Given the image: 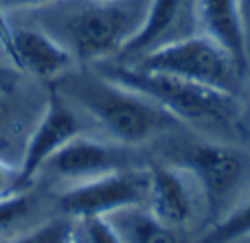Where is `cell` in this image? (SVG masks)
I'll return each instance as SVG.
<instances>
[{
    "mask_svg": "<svg viewBox=\"0 0 250 243\" xmlns=\"http://www.w3.org/2000/svg\"><path fill=\"white\" fill-rule=\"evenodd\" d=\"M151 0H57L42 29L82 61H110L141 29Z\"/></svg>",
    "mask_w": 250,
    "mask_h": 243,
    "instance_id": "6da1fadb",
    "label": "cell"
},
{
    "mask_svg": "<svg viewBox=\"0 0 250 243\" xmlns=\"http://www.w3.org/2000/svg\"><path fill=\"white\" fill-rule=\"evenodd\" d=\"M55 81V90L99 123L119 145H141L178 127L176 118L154 99L101 73H64Z\"/></svg>",
    "mask_w": 250,
    "mask_h": 243,
    "instance_id": "7a4b0ae2",
    "label": "cell"
},
{
    "mask_svg": "<svg viewBox=\"0 0 250 243\" xmlns=\"http://www.w3.org/2000/svg\"><path fill=\"white\" fill-rule=\"evenodd\" d=\"M99 73L154 99L178 123H187L220 138L239 136L242 131V103L233 92L187 81L173 75L127 66L121 61H101Z\"/></svg>",
    "mask_w": 250,
    "mask_h": 243,
    "instance_id": "3957f363",
    "label": "cell"
},
{
    "mask_svg": "<svg viewBox=\"0 0 250 243\" xmlns=\"http://www.w3.org/2000/svg\"><path fill=\"white\" fill-rule=\"evenodd\" d=\"M127 66L173 75L233 94H237L239 79L244 73V68L229 55V51H224L215 39L204 33H191L180 39H173L151 55L143 57L141 61Z\"/></svg>",
    "mask_w": 250,
    "mask_h": 243,
    "instance_id": "277c9868",
    "label": "cell"
},
{
    "mask_svg": "<svg viewBox=\"0 0 250 243\" xmlns=\"http://www.w3.org/2000/svg\"><path fill=\"white\" fill-rule=\"evenodd\" d=\"M173 165L193 175L204 208L211 217H224L233 210L248 175V158L226 143H200L185 149Z\"/></svg>",
    "mask_w": 250,
    "mask_h": 243,
    "instance_id": "5b68a950",
    "label": "cell"
},
{
    "mask_svg": "<svg viewBox=\"0 0 250 243\" xmlns=\"http://www.w3.org/2000/svg\"><path fill=\"white\" fill-rule=\"evenodd\" d=\"M147 195L149 169L129 167L73 184L60 197V208L73 219L108 217L127 206H147Z\"/></svg>",
    "mask_w": 250,
    "mask_h": 243,
    "instance_id": "8992f818",
    "label": "cell"
},
{
    "mask_svg": "<svg viewBox=\"0 0 250 243\" xmlns=\"http://www.w3.org/2000/svg\"><path fill=\"white\" fill-rule=\"evenodd\" d=\"M129 167L134 165L127 145L101 143V140H92L79 134L77 138L66 143L55 156L48 158L40 173H51L53 178L79 184L112 173V171L129 169Z\"/></svg>",
    "mask_w": 250,
    "mask_h": 243,
    "instance_id": "52a82bcc",
    "label": "cell"
},
{
    "mask_svg": "<svg viewBox=\"0 0 250 243\" xmlns=\"http://www.w3.org/2000/svg\"><path fill=\"white\" fill-rule=\"evenodd\" d=\"M79 134H82V121H79L77 112L73 110L70 101H66L53 88L44 114L40 116L33 134L26 140L20 165L22 182L29 187L35 175L40 173V169L48 162V158L55 156L66 143L77 138Z\"/></svg>",
    "mask_w": 250,
    "mask_h": 243,
    "instance_id": "ba28073f",
    "label": "cell"
},
{
    "mask_svg": "<svg viewBox=\"0 0 250 243\" xmlns=\"http://www.w3.org/2000/svg\"><path fill=\"white\" fill-rule=\"evenodd\" d=\"M198 202H202V195L189 171L178 165H158L149 169L147 208L160 222L171 228L189 226L198 215Z\"/></svg>",
    "mask_w": 250,
    "mask_h": 243,
    "instance_id": "9c48e42d",
    "label": "cell"
},
{
    "mask_svg": "<svg viewBox=\"0 0 250 243\" xmlns=\"http://www.w3.org/2000/svg\"><path fill=\"white\" fill-rule=\"evenodd\" d=\"M187 18H195L193 0H151L141 29L119 53L117 61L136 64L165 44L191 35V31L185 29Z\"/></svg>",
    "mask_w": 250,
    "mask_h": 243,
    "instance_id": "30bf717a",
    "label": "cell"
},
{
    "mask_svg": "<svg viewBox=\"0 0 250 243\" xmlns=\"http://www.w3.org/2000/svg\"><path fill=\"white\" fill-rule=\"evenodd\" d=\"M13 64L20 70L38 79L55 81L68 73L73 55L62 46L42 26H18L9 31V42L4 46Z\"/></svg>",
    "mask_w": 250,
    "mask_h": 243,
    "instance_id": "8fae6325",
    "label": "cell"
},
{
    "mask_svg": "<svg viewBox=\"0 0 250 243\" xmlns=\"http://www.w3.org/2000/svg\"><path fill=\"white\" fill-rule=\"evenodd\" d=\"M193 4L200 31L229 51V55L246 70L248 37L242 0H193Z\"/></svg>",
    "mask_w": 250,
    "mask_h": 243,
    "instance_id": "7c38bea8",
    "label": "cell"
},
{
    "mask_svg": "<svg viewBox=\"0 0 250 243\" xmlns=\"http://www.w3.org/2000/svg\"><path fill=\"white\" fill-rule=\"evenodd\" d=\"M121 243H185L180 228L160 222L147 206H127L108 215Z\"/></svg>",
    "mask_w": 250,
    "mask_h": 243,
    "instance_id": "4fadbf2b",
    "label": "cell"
},
{
    "mask_svg": "<svg viewBox=\"0 0 250 243\" xmlns=\"http://www.w3.org/2000/svg\"><path fill=\"white\" fill-rule=\"evenodd\" d=\"M250 237V197L244 204L235 206L230 213L217 219L198 243H233Z\"/></svg>",
    "mask_w": 250,
    "mask_h": 243,
    "instance_id": "5bb4252c",
    "label": "cell"
},
{
    "mask_svg": "<svg viewBox=\"0 0 250 243\" xmlns=\"http://www.w3.org/2000/svg\"><path fill=\"white\" fill-rule=\"evenodd\" d=\"M11 243H77V226L73 217L64 215L16 237Z\"/></svg>",
    "mask_w": 250,
    "mask_h": 243,
    "instance_id": "9a60e30c",
    "label": "cell"
},
{
    "mask_svg": "<svg viewBox=\"0 0 250 243\" xmlns=\"http://www.w3.org/2000/svg\"><path fill=\"white\" fill-rule=\"evenodd\" d=\"M29 208H31V197L26 195V191H20L16 195H9L4 200H0V230L20 222L29 213Z\"/></svg>",
    "mask_w": 250,
    "mask_h": 243,
    "instance_id": "2e32d148",
    "label": "cell"
},
{
    "mask_svg": "<svg viewBox=\"0 0 250 243\" xmlns=\"http://www.w3.org/2000/svg\"><path fill=\"white\" fill-rule=\"evenodd\" d=\"M79 222L83 226L86 243H121V237L108 217H86Z\"/></svg>",
    "mask_w": 250,
    "mask_h": 243,
    "instance_id": "e0dca14e",
    "label": "cell"
},
{
    "mask_svg": "<svg viewBox=\"0 0 250 243\" xmlns=\"http://www.w3.org/2000/svg\"><path fill=\"white\" fill-rule=\"evenodd\" d=\"M26 184L22 182V175H20V167H13L9 165L7 160L0 158V200L9 195H16V193L24 191Z\"/></svg>",
    "mask_w": 250,
    "mask_h": 243,
    "instance_id": "ac0fdd59",
    "label": "cell"
},
{
    "mask_svg": "<svg viewBox=\"0 0 250 243\" xmlns=\"http://www.w3.org/2000/svg\"><path fill=\"white\" fill-rule=\"evenodd\" d=\"M57 2V0H0V39L2 44L7 46L9 42V26L7 22L2 20V11H11V9H42V7H48V4Z\"/></svg>",
    "mask_w": 250,
    "mask_h": 243,
    "instance_id": "d6986e66",
    "label": "cell"
},
{
    "mask_svg": "<svg viewBox=\"0 0 250 243\" xmlns=\"http://www.w3.org/2000/svg\"><path fill=\"white\" fill-rule=\"evenodd\" d=\"M7 118H9V103L0 96V131H2V127L7 125Z\"/></svg>",
    "mask_w": 250,
    "mask_h": 243,
    "instance_id": "ffe728a7",
    "label": "cell"
}]
</instances>
